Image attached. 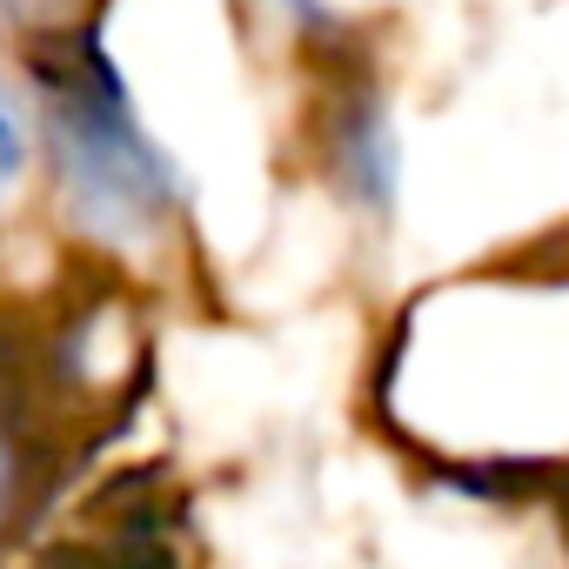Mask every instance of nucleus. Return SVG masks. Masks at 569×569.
Here are the masks:
<instances>
[{
    "label": "nucleus",
    "mask_w": 569,
    "mask_h": 569,
    "mask_svg": "<svg viewBox=\"0 0 569 569\" xmlns=\"http://www.w3.org/2000/svg\"><path fill=\"white\" fill-rule=\"evenodd\" d=\"M21 161H28V148H21V128L0 114V194L14 188V174H21Z\"/></svg>",
    "instance_id": "obj_4"
},
{
    "label": "nucleus",
    "mask_w": 569,
    "mask_h": 569,
    "mask_svg": "<svg viewBox=\"0 0 569 569\" xmlns=\"http://www.w3.org/2000/svg\"><path fill=\"white\" fill-rule=\"evenodd\" d=\"M34 88H41L54 174H61L68 201L81 208V221L114 241L161 228L168 208L181 201V181H174V161L141 134L128 88H121L114 61L101 54V41L81 28L41 41Z\"/></svg>",
    "instance_id": "obj_1"
},
{
    "label": "nucleus",
    "mask_w": 569,
    "mask_h": 569,
    "mask_svg": "<svg viewBox=\"0 0 569 569\" xmlns=\"http://www.w3.org/2000/svg\"><path fill=\"white\" fill-rule=\"evenodd\" d=\"M336 161H342V181L356 188V201L376 208V214H389V201H396V134H389V114H382L376 94H362V101L342 108Z\"/></svg>",
    "instance_id": "obj_2"
},
{
    "label": "nucleus",
    "mask_w": 569,
    "mask_h": 569,
    "mask_svg": "<svg viewBox=\"0 0 569 569\" xmlns=\"http://www.w3.org/2000/svg\"><path fill=\"white\" fill-rule=\"evenodd\" d=\"M0 8H14V0H0Z\"/></svg>",
    "instance_id": "obj_5"
},
{
    "label": "nucleus",
    "mask_w": 569,
    "mask_h": 569,
    "mask_svg": "<svg viewBox=\"0 0 569 569\" xmlns=\"http://www.w3.org/2000/svg\"><path fill=\"white\" fill-rule=\"evenodd\" d=\"M34 496V429H28V396L14 389V376L0 369V549L21 529Z\"/></svg>",
    "instance_id": "obj_3"
}]
</instances>
